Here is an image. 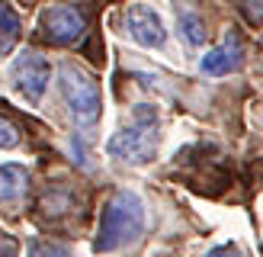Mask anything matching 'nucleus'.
I'll return each mask as SVG.
<instances>
[{
	"label": "nucleus",
	"mask_w": 263,
	"mask_h": 257,
	"mask_svg": "<svg viewBox=\"0 0 263 257\" xmlns=\"http://www.w3.org/2000/svg\"><path fill=\"white\" fill-rule=\"evenodd\" d=\"M10 77L13 84H16V90L29 100V103H39L45 97L48 90V81H51V61L45 55H39V51H20L16 61L10 64Z\"/></svg>",
	"instance_id": "4"
},
{
	"label": "nucleus",
	"mask_w": 263,
	"mask_h": 257,
	"mask_svg": "<svg viewBox=\"0 0 263 257\" xmlns=\"http://www.w3.org/2000/svg\"><path fill=\"white\" fill-rule=\"evenodd\" d=\"M241 58H244V45H241V35L238 32H228L225 35V42H221L218 48L212 51H205V58H202V71L205 74H228L234 68H241Z\"/></svg>",
	"instance_id": "7"
},
{
	"label": "nucleus",
	"mask_w": 263,
	"mask_h": 257,
	"mask_svg": "<svg viewBox=\"0 0 263 257\" xmlns=\"http://www.w3.org/2000/svg\"><path fill=\"white\" fill-rule=\"evenodd\" d=\"M177 26H180V35L186 39L190 48H202L205 45V35H209L205 32V23L196 16L193 10H180L177 13Z\"/></svg>",
	"instance_id": "10"
},
{
	"label": "nucleus",
	"mask_w": 263,
	"mask_h": 257,
	"mask_svg": "<svg viewBox=\"0 0 263 257\" xmlns=\"http://www.w3.org/2000/svg\"><path fill=\"white\" fill-rule=\"evenodd\" d=\"M0 257H16V241L0 235Z\"/></svg>",
	"instance_id": "14"
},
{
	"label": "nucleus",
	"mask_w": 263,
	"mask_h": 257,
	"mask_svg": "<svg viewBox=\"0 0 263 257\" xmlns=\"http://www.w3.org/2000/svg\"><path fill=\"white\" fill-rule=\"evenodd\" d=\"M20 145V128L7 116H0V148H16Z\"/></svg>",
	"instance_id": "12"
},
{
	"label": "nucleus",
	"mask_w": 263,
	"mask_h": 257,
	"mask_svg": "<svg viewBox=\"0 0 263 257\" xmlns=\"http://www.w3.org/2000/svg\"><path fill=\"white\" fill-rule=\"evenodd\" d=\"M20 32H23L20 13L10 4H0V55H7V51L20 42Z\"/></svg>",
	"instance_id": "9"
},
{
	"label": "nucleus",
	"mask_w": 263,
	"mask_h": 257,
	"mask_svg": "<svg viewBox=\"0 0 263 257\" xmlns=\"http://www.w3.org/2000/svg\"><path fill=\"white\" fill-rule=\"evenodd\" d=\"M29 257H71V251L58 241H32Z\"/></svg>",
	"instance_id": "11"
},
{
	"label": "nucleus",
	"mask_w": 263,
	"mask_h": 257,
	"mask_svg": "<svg viewBox=\"0 0 263 257\" xmlns=\"http://www.w3.org/2000/svg\"><path fill=\"white\" fill-rule=\"evenodd\" d=\"M87 29V10L84 7H45L42 10V32L55 45H74Z\"/></svg>",
	"instance_id": "5"
},
{
	"label": "nucleus",
	"mask_w": 263,
	"mask_h": 257,
	"mask_svg": "<svg viewBox=\"0 0 263 257\" xmlns=\"http://www.w3.org/2000/svg\"><path fill=\"white\" fill-rule=\"evenodd\" d=\"M205 257H241V251H238V244H218V248L209 251Z\"/></svg>",
	"instance_id": "13"
},
{
	"label": "nucleus",
	"mask_w": 263,
	"mask_h": 257,
	"mask_svg": "<svg viewBox=\"0 0 263 257\" xmlns=\"http://www.w3.org/2000/svg\"><path fill=\"white\" fill-rule=\"evenodd\" d=\"M144 231V203L135 190H119L103 206L100 215V235L93 241L97 254H112L132 244Z\"/></svg>",
	"instance_id": "1"
},
{
	"label": "nucleus",
	"mask_w": 263,
	"mask_h": 257,
	"mask_svg": "<svg viewBox=\"0 0 263 257\" xmlns=\"http://www.w3.org/2000/svg\"><path fill=\"white\" fill-rule=\"evenodd\" d=\"M29 190V174L23 164H0V203H20Z\"/></svg>",
	"instance_id": "8"
},
{
	"label": "nucleus",
	"mask_w": 263,
	"mask_h": 257,
	"mask_svg": "<svg viewBox=\"0 0 263 257\" xmlns=\"http://www.w3.org/2000/svg\"><path fill=\"white\" fill-rule=\"evenodd\" d=\"M58 90L64 103H68V109L77 116L81 122H97L100 119V109H103V94H100V84L93 74H87L84 68H77V64H61L58 68Z\"/></svg>",
	"instance_id": "3"
},
{
	"label": "nucleus",
	"mask_w": 263,
	"mask_h": 257,
	"mask_svg": "<svg viewBox=\"0 0 263 257\" xmlns=\"http://www.w3.org/2000/svg\"><path fill=\"white\" fill-rule=\"evenodd\" d=\"M125 23H128V35L144 48H161L167 42V29H164L161 16H157L151 7H144V4L128 7Z\"/></svg>",
	"instance_id": "6"
},
{
	"label": "nucleus",
	"mask_w": 263,
	"mask_h": 257,
	"mask_svg": "<svg viewBox=\"0 0 263 257\" xmlns=\"http://www.w3.org/2000/svg\"><path fill=\"white\" fill-rule=\"evenodd\" d=\"M157 141H161V128H157V113L154 109H138L135 113V122L119 128L106 151L112 154L116 161L122 164H148L154 154H157Z\"/></svg>",
	"instance_id": "2"
}]
</instances>
